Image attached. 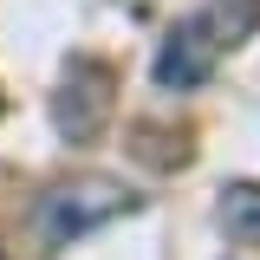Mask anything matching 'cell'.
<instances>
[{
  "label": "cell",
  "mask_w": 260,
  "mask_h": 260,
  "mask_svg": "<svg viewBox=\"0 0 260 260\" xmlns=\"http://www.w3.org/2000/svg\"><path fill=\"white\" fill-rule=\"evenodd\" d=\"M130 195L117 189V182H72V189L46 195V215H39V228H46V241H72V234H85V228L111 221V215H124Z\"/></svg>",
  "instance_id": "obj_1"
},
{
  "label": "cell",
  "mask_w": 260,
  "mask_h": 260,
  "mask_svg": "<svg viewBox=\"0 0 260 260\" xmlns=\"http://www.w3.org/2000/svg\"><path fill=\"white\" fill-rule=\"evenodd\" d=\"M215 52H221L215 26H208V20H182V26L162 39V52H156V85H162V91L202 85V78L215 72Z\"/></svg>",
  "instance_id": "obj_2"
},
{
  "label": "cell",
  "mask_w": 260,
  "mask_h": 260,
  "mask_svg": "<svg viewBox=\"0 0 260 260\" xmlns=\"http://www.w3.org/2000/svg\"><path fill=\"white\" fill-rule=\"evenodd\" d=\"M221 228H228L234 247H260V189L254 182L221 189Z\"/></svg>",
  "instance_id": "obj_3"
}]
</instances>
